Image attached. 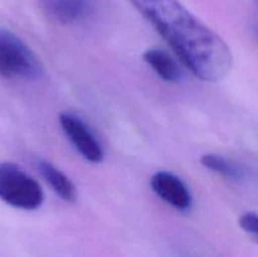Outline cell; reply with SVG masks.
Returning <instances> with one entry per match:
<instances>
[{
    "label": "cell",
    "instance_id": "cell-1",
    "mask_svg": "<svg viewBox=\"0 0 258 257\" xmlns=\"http://www.w3.org/2000/svg\"><path fill=\"white\" fill-rule=\"evenodd\" d=\"M130 3L160 33L196 77L206 82H218L229 75L233 54L228 44L179 0Z\"/></svg>",
    "mask_w": 258,
    "mask_h": 257
},
{
    "label": "cell",
    "instance_id": "cell-2",
    "mask_svg": "<svg viewBox=\"0 0 258 257\" xmlns=\"http://www.w3.org/2000/svg\"><path fill=\"white\" fill-rule=\"evenodd\" d=\"M0 199L8 206L22 211H35L44 202L40 184L19 165L10 161L0 163Z\"/></svg>",
    "mask_w": 258,
    "mask_h": 257
},
{
    "label": "cell",
    "instance_id": "cell-3",
    "mask_svg": "<svg viewBox=\"0 0 258 257\" xmlns=\"http://www.w3.org/2000/svg\"><path fill=\"white\" fill-rule=\"evenodd\" d=\"M0 76L22 80H38L43 76L38 55L7 29H0Z\"/></svg>",
    "mask_w": 258,
    "mask_h": 257
},
{
    "label": "cell",
    "instance_id": "cell-4",
    "mask_svg": "<svg viewBox=\"0 0 258 257\" xmlns=\"http://www.w3.org/2000/svg\"><path fill=\"white\" fill-rule=\"evenodd\" d=\"M58 121L68 140L86 160L98 164L105 159V151L100 140L81 116L72 111H62Z\"/></svg>",
    "mask_w": 258,
    "mask_h": 257
},
{
    "label": "cell",
    "instance_id": "cell-5",
    "mask_svg": "<svg viewBox=\"0 0 258 257\" xmlns=\"http://www.w3.org/2000/svg\"><path fill=\"white\" fill-rule=\"evenodd\" d=\"M150 186L154 193L165 203L170 204L178 211H189L193 203L188 185L175 174L161 170L154 174L150 179Z\"/></svg>",
    "mask_w": 258,
    "mask_h": 257
},
{
    "label": "cell",
    "instance_id": "cell-6",
    "mask_svg": "<svg viewBox=\"0 0 258 257\" xmlns=\"http://www.w3.org/2000/svg\"><path fill=\"white\" fill-rule=\"evenodd\" d=\"M48 14L60 24H76L87 19L95 9L93 0H45Z\"/></svg>",
    "mask_w": 258,
    "mask_h": 257
},
{
    "label": "cell",
    "instance_id": "cell-7",
    "mask_svg": "<svg viewBox=\"0 0 258 257\" xmlns=\"http://www.w3.org/2000/svg\"><path fill=\"white\" fill-rule=\"evenodd\" d=\"M35 165H37L40 175L45 179L52 190L60 199L67 203H75L77 201V188L60 169H58L57 166L44 159H38Z\"/></svg>",
    "mask_w": 258,
    "mask_h": 257
},
{
    "label": "cell",
    "instance_id": "cell-8",
    "mask_svg": "<svg viewBox=\"0 0 258 257\" xmlns=\"http://www.w3.org/2000/svg\"><path fill=\"white\" fill-rule=\"evenodd\" d=\"M144 60L165 82H178L181 70L174 58L161 48H150L144 52Z\"/></svg>",
    "mask_w": 258,
    "mask_h": 257
},
{
    "label": "cell",
    "instance_id": "cell-9",
    "mask_svg": "<svg viewBox=\"0 0 258 257\" xmlns=\"http://www.w3.org/2000/svg\"><path fill=\"white\" fill-rule=\"evenodd\" d=\"M201 163L208 170L231 180L239 181L246 178V170L241 164L219 154H204L201 158Z\"/></svg>",
    "mask_w": 258,
    "mask_h": 257
},
{
    "label": "cell",
    "instance_id": "cell-10",
    "mask_svg": "<svg viewBox=\"0 0 258 257\" xmlns=\"http://www.w3.org/2000/svg\"><path fill=\"white\" fill-rule=\"evenodd\" d=\"M239 226L251 236L257 237L258 234V216L256 212H246L239 218Z\"/></svg>",
    "mask_w": 258,
    "mask_h": 257
}]
</instances>
